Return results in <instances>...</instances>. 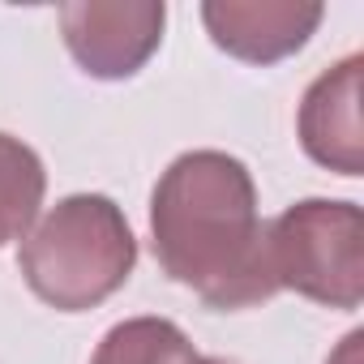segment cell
Wrapping results in <instances>:
<instances>
[{"label": "cell", "mask_w": 364, "mask_h": 364, "mask_svg": "<svg viewBox=\"0 0 364 364\" xmlns=\"http://www.w3.org/2000/svg\"><path fill=\"white\" fill-rule=\"evenodd\" d=\"M150 236L163 274L219 313L279 296L249 167L223 150L180 154L154 185Z\"/></svg>", "instance_id": "obj_1"}, {"label": "cell", "mask_w": 364, "mask_h": 364, "mask_svg": "<svg viewBox=\"0 0 364 364\" xmlns=\"http://www.w3.org/2000/svg\"><path fill=\"white\" fill-rule=\"evenodd\" d=\"M133 266V228L103 193H73L56 202L43 219H35L18 249L26 287L60 313H86L112 300L129 283Z\"/></svg>", "instance_id": "obj_2"}, {"label": "cell", "mask_w": 364, "mask_h": 364, "mask_svg": "<svg viewBox=\"0 0 364 364\" xmlns=\"http://www.w3.org/2000/svg\"><path fill=\"white\" fill-rule=\"evenodd\" d=\"M266 245L279 291L287 287L326 309H360L364 215L355 202L304 198L266 223Z\"/></svg>", "instance_id": "obj_3"}, {"label": "cell", "mask_w": 364, "mask_h": 364, "mask_svg": "<svg viewBox=\"0 0 364 364\" xmlns=\"http://www.w3.org/2000/svg\"><path fill=\"white\" fill-rule=\"evenodd\" d=\"M56 18L86 77L124 82L159 52L167 9L159 0H69Z\"/></svg>", "instance_id": "obj_4"}, {"label": "cell", "mask_w": 364, "mask_h": 364, "mask_svg": "<svg viewBox=\"0 0 364 364\" xmlns=\"http://www.w3.org/2000/svg\"><path fill=\"white\" fill-rule=\"evenodd\" d=\"M326 9L317 0H206L202 22L219 52L245 65H279L296 56Z\"/></svg>", "instance_id": "obj_5"}, {"label": "cell", "mask_w": 364, "mask_h": 364, "mask_svg": "<svg viewBox=\"0 0 364 364\" xmlns=\"http://www.w3.org/2000/svg\"><path fill=\"white\" fill-rule=\"evenodd\" d=\"M360 56H343L334 69L313 77V86L300 99L296 133L313 163L360 176L364 171V137H360Z\"/></svg>", "instance_id": "obj_6"}, {"label": "cell", "mask_w": 364, "mask_h": 364, "mask_svg": "<svg viewBox=\"0 0 364 364\" xmlns=\"http://www.w3.org/2000/svg\"><path fill=\"white\" fill-rule=\"evenodd\" d=\"M48 171L43 159L14 133H0V245L22 240L43 206Z\"/></svg>", "instance_id": "obj_7"}, {"label": "cell", "mask_w": 364, "mask_h": 364, "mask_svg": "<svg viewBox=\"0 0 364 364\" xmlns=\"http://www.w3.org/2000/svg\"><path fill=\"white\" fill-rule=\"evenodd\" d=\"M90 364H198V351L167 317H129L103 334Z\"/></svg>", "instance_id": "obj_8"}, {"label": "cell", "mask_w": 364, "mask_h": 364, "mask_svg": "<svg viewBox=\"0 0 364 364\" xmlns=\"http://www.w3.org/2000/svg\"><path fill=\"white\" fill-rule=\"evenodd\" d=\"M360 338H364V334H360V330H351V334L343 338V347L330 355V364H360Z\"/></svg>", "instance_id": "obj_9"}, {"label": "cell", "mask_w": 364, "mask_h": 364, "mask_svg": "<svg viewBox=\"0 0 364 364\" xmlns=\"http://www.w3.org/2000/svg\"><path fill=\"white\" fill-rule=\"evenodd\" d=\"M198 364H236V360H223V355H198Z\"/></svg>", "instance_id": "obj_10"}]
</instances>
